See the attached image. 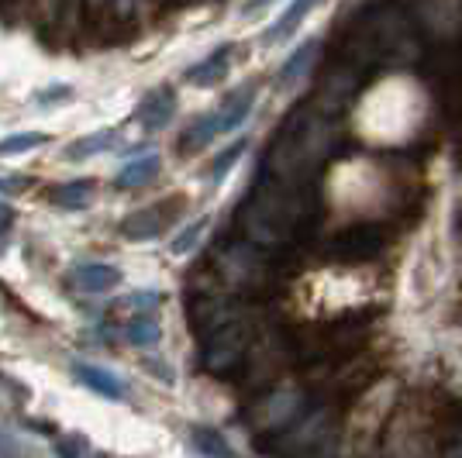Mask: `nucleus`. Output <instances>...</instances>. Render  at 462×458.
Wrapping results in <instances>:
<instances>
[{
  "mask_svg": "<svg viewBox=\"0 0 462 458\" xmlns=\"http://www.w3.org/2000/svg\"><path fill=\"white\" fill-rule=\"evenodd\" d=\"M97 197V183L94 179H73V183H66V187H59L56 193H52V200H56L59 207L66 210H83L90 207Z\"/></svg>",
  "mask_w": 462,
  "mask_h": 458,
  "instance_id": "1a4fd4ad",
  "label": "nucleus"
},
{
  "mask_svg": "<svg viewBox=\"0 0 462 458\" xmlns=\"http://www.w3.org/2000/svg\"><path fill=\"white\" fill-rule=\"evenodd\" d=\"M228 59H231V45H221L204 62H197L193 69H187V83H193V87H214L221 79V73L228 69Z\"/></svg>",
  "mask_w": 462,
  "mask_h": 458,
  "instance_id": "6e6552de",
  "label": "nucleus"
},
{
  "mask_svg": "<svg viewBox=\"0 0 462 458\" xmlns=\"http://www.w3.org/2000/svg\"><path fill=\"white\" fill-rule=\"evenodd\" d=\"M314 56H318V41H308L304 49H297V52H293V59H290L287 66L280 69V83H283V87L297 83V79H300V73H308V66L314 62Z\"/></svg>",
  "mask_w": 462,
  "mask_h": 458,
  "instance_id": "ddd939ff",
  "label": "nucleus"
},
{
  "mask_svg": "<svg viewBox=\"0 0 462 458\" xmlns=\"http://www.w3.org/2000/svg\"><path fill=\"white\" fill-rule=\"evenodd\" d=\"M217 134H221V111L200 114L190 128H187V134L180 138V149H183V152H200V149H204L208 142H214Z\"/></svg>",
  "mask_w": 462,
  "mask_h": 458,
  "instance_id": "0eeeda50",
  "label": "nucleus"
},
{
  "mask_svg": "<svg viewBox=\"0 0 462 458\" xmlns=\"http://www.w3.org/2000/svg\"><path fill=\"white\" fill-rule=\"evenodd\" d=\"M73 372H77V380L83 382L87 389H94V393H100L104 400H125V397H128V389H125V382H121V376H115V372H107V369H100V365L77 362V365H73Z\"/></svg>",
  "mask_w": 462,
  "mask_h": 458,
  "instance_id": "7ed1b4c3",
  "label": "nucleus"
},
{
  "mask_svg": "<svg viewBox=\"0 0 462 458\" xmlns=\"http://www.w3.org/2000/svg\"><path fill=\"white\" fill-rule=\"evenodd\" d=\"M190 448L197 455H235V448L225 441V435L214 431V427H190Z\"/></svg>",
  "mask_w": 462,
  "mask_h": 458,
  "instance_id": "9b49d317",
  "label": "nucleus"
},
{
  "mask_svg": "<svg viewBox=\"0 0 462 458\" xmlns=\"http://www.w3.org/2000/svg\"><path fill=\"white\" fill-rule=\"evenodd\" d=\"M49 138L39 132H21V134H11V138H4L0 142V155H14V152H32V149H42Z\"/></svg>",
  "mask_w": 462,
  "mask_h": 458,
  "instance_id": "4468645a",
  "label": "nucleus"
},
{
  "mask_svg": "<svg viewBox=\"0 0 462 458\" xmlns=\"http://www.w3.org/2000/svg\"><path fill=\"white\" fill-rule=\"evenodd\" d=\"M159 166L162 159L155 152H145L142 159H132L125 169L115 176V187L117 190H135V187H149L155 176H159Z\"/></svg>",
  "mask_w": 462,
  "mask_h": 458,
  "instance_id": "423d86ee",
  "label": "nucleus"
},
{
  "mask_svg": "<svg viewBox=\"0 0 462 458\" xmlns=\"http://www.w3.org/2000/svg\"><path fill=\"white\" fill-rule=\"evenodd\" d=\"M242 348H245L242 327H217V334L208 342L204 362H208V369H214V372H228L231 365L242 359Z\"/></svg>",
  "mask_w": 462,
  "mask_h": 458,
  "instance_id": "f03ea898",
  "label": "nucleus"
},
{
  "mask_svg": "<svg viewBox=\"0 0 462 458\" xmlns=\"http://www.w3.org/2000/svg\"><path fill=\"white\" fill-rule=\"evenodd\" d=\"M314 4H318V0H293V7H290L283 18H280V24H273L270 32H266V39H270V41L287 39L290 32L300 24V18H308V11L314 7Z\"/></svg>",
  "mask_w": 462,
  "mask_h": 458,
  "instance_id": "f8f14e48",
  "label": "nucleus"
},
{
  "mask_svg": "<svg viewBox=\"0 0 462 458\" xmlns=\"http://www.w3.org/2000/svg\"><path fill=\"white\" fill-rule=\"evenodd\" d=\"M159 293L155 289H138V293H132L128 297V307H135V310H152V307H159Z\"/></svg>",
  "mask_w": 462,
  "mask_h": 458,
  "instance_id": "6ab92c4d",
  "label": "nucleus"
},
{
  "mask_svg": "<svg viewBox=\"0 0 462 458\" xmlns=\"http://www.w3.org/2000/svg\"><path fill=\"white\" fill-rule=\"evenodd\" d=\"M73 96V87H66V83H59V87H49V90H39L35 94V104H42V107H49V100H69Z\"/></svg>",
  "mask_w": 462,
  "mask_h": 458,
  "instance_id": "a211bd4d",
  "label": "nucleus"
},
{
  "mask_svg": "<svg viewBox=\"0 0 462 458\" xmlns=\"http://www.w3.org/2000/svg\"><path fill=\"white\" fill-rule=\"evenodd\" d=\"M0 190H4V193H14V190H21V179H0Z\"/></svg>",
  "mask_w": 462,
  "mask_h": 458,
  "instance_id": "4be33fe9",
  "label": "nucleus"
},
{
  "mask_svg": "<svg viewBox=\"0 0 462 458\" xmlns=\"http://www.w3.org/2000/svg\"><path fill=\"white\" fill-rule=\"evenodd\" d=\"M73 283L83 293H104V289L121 283V269L107 266V262H83V266L73 269Z\"/></svg>",
  "mask_w": 462,
  "mask_h": 458,
  "instance_id": "39448f33",
  "label": "nucleus"
},
{
  "mask_svg": "<svg viewBox=\"0 0 462 458\" xmlns=\"http://www.w3.org/2000/svg\"><path fill=\"white\" fill-rule=\"evenodd\" d=\"M115 145H117V132H97V134H90V138L73 142V145L66 149V159H69V162H83V159H94V155H100V152H111Z\"/></svg>",
  "mask_w": 462,
  "mask_h": 458,
  "instance_id": "9d476101",
  "label": "nucleus"
},
{
  "mask_svg": "<svg viewBox=\"0 0 462 458\" xmlns=\"http://www.w3.org/2000/svg\"><path fill=\"white\" fill-rule=\"evenodd\" d=\"M0 455H18V444H14V441H7L4 431H0Z\"/></svg>",
  "mask_w": 462,
  "mask_h": 458,
  "instance_id": "412c9836",
  "label": "nucleus"
},
{
  "mask_svg": "<svg viewBox=\"0 0 462 458\" xmlns=\"http://www.w3.org/2000/svg\"><path fill=\"white\" fill-rule=\"evenodd\" d=\"M266 4H273V0H249V4H245V11H249V14H255V11H263Z\"/></svg>",
  "mask_w": 462,
  "mask_h": 458,
  "instance_id": "5701e85b",
  "label": "nucleus"
},
{
  "mask_svg": "<svg viewBox=\"0 0 462 458\" xmlns=\"http://www.w3.org/2000/svg\"><path fill=\"white\" fill-rule=\"evenodd\" d=\"M166 221H170V214H162V207L135 210L121 221V234L132 242H149V238H159L166 231Z\"/></svg>",
  "mask_w": 462,
  "mask_h": 458,
  "instance_id": "20e7f679",
  "label": "nucleus"
},
{
  "mask_svg": "<svg viewBox=\"0 0 462 458\" xmlns=\"http://www.w3.org/2000/svg\"><path fill=\"white\" fill-rule=\"evenodd\" d=\"M204 231H208V217H204V221H197L193 228H187L183 234H180V238H176V242H173V252H176V255H187V252H190L193 245L200 242V234H204Z\"/></svg>",
  "mask_w": 462,
  "mask_h": 458,
  "instance_id": "f3484780",
  "label": "nucleus"
},
{
  "mask_svg": "<svg viewBox=\"0 0 462 458\" xmlns=\"http://www.w3.org/2000/svg\"><path fill=\"white\" fill-rule=\"evenodd\" d=\"M14 217H18V214H14V207L0 200V234H7V231H11V224H14Z\"/></svg>",
  "mask_w": 462,
  "mask_h": 458,
  "instance_id": "aec40b11",
  "label": "nucleus"
},
{
  "mask_svg": "<svg viewBox=\"0 0 462 458\" xmlns=\"http://www.w3.org/2000/svg\"><path fill=\"white\" fill-rule=\"evenodd\" d=\"M245 149H249L245 142H235V145H231L228 152H225V155H217V162H214V166H211V179H214V183H221V179L228 176L231 166H235V162L242 159V152H245Z\"/></svg>",
  "mask_w": 462,
  "mask_h": 458,
  "instance_id": "dca6fc26",
  "label": "nucleus"
},
{
  "mask_svg": "<svg viewBox=\"0 0 462 458\" xmlns=\"http://www.w3.org/2000/svg\"><path fill=\"white\" fill-rule=\"evenodd\" d=\"M159 334H162V331H159V325H155L152 317H135V321L128 325V338L135 344H142V348H149V344L159 342Z\"/></svg>",
  "mask_w": 462,
  "mask_h": 458,
  "instance_id": "2eb2a0df",
  "label": "nucleus"
},
{
  "mask_svg": "<svg viewBox=\"0 0 462 458\" xmlns=\"http://www.w3.org/2000/svg\"><path fill=\"white\" fill-rule=\"evenodd\" d=\"M176 114V94L170 87H155L142 96V104L135 107V121L145 128V132H159L166 128Z\"/></svg>",
  "mask_w": 462,
  "mask_h": 458,
  "instance_id": "f257e3e1",
  "label": "nucleus"
}]
</instances>
